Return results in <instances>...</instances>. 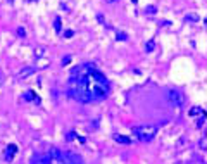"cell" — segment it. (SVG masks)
<instances>
[{"instance_id":"3","label":"cell","mask_w":207,"mask_h":164,"mask_svg":"<svg viewBox=\"0 0 207 164\" xmlns=\"http://www.w3.org/2000/svg\"><path fill=\"white\" fill-rule=\"evenodd\" d=\"M168 100H169L171 104H174V106H181V104L185 102V97H183L181 92L169 90V92H168Z\"/></svg>"},{"instance_id":"8","label":"cell","mask_w":207,"mask_h":164,"mask_svg":"<svg viewBox=\"0 0 207 164\" xmlns=\"http://www.w3.org/2000/svg\"><path fill=\"white\" fill-rule=\"evenodd\" d=\"M154 49H155V43H154V42H149V43L145 45V50H147V52H152Z\"/></svg>"},{"instance_id":"13","label":"cell","mask_w":207,"mask_h":164,"mask_svg":"<svg viewBox=\"0 0 207 164\" xmlns=\"http://www.w3.org/2000/svg\"><path fill=\"white\" fill-rule=\"evenodd\" d=\"M187 19H190V21H197L199 18H197V16H190V18H187Z\"/></svg>"},{"instance_id":"15","label":"cell","mask_w":207,"mask_h":164,"mask_svg":"<svg viewBox=\"0 0 207 164\" xmlns=\"http://www.w3.org/2000/svg\"><path fill=\"white\" fill-rule=\"evenodd\" d=\"M29 2H35V0H29Z\"/></svg>"},{"instance_id":"5","label":"cell","mask_w":207,"mask_h":164,"mask_svg":"<svg viewBox=\"0 0 207 164\" xmlns=\"http://www.w3.org/2000/svg\"><path fill=\"white\" fill-rule=\"evenodd\" d=\"M116 140H117L119 144H131V140H128V138L123 137V135H116Z\"/></svg>"},{"instance_id":"12","label":"cell","mask_w":207,"mask_h":164,"mask_svg":"<svg viewBox=\"0 0 207 164\" xmlns=\"http://www.w3.org/2000/svg\"><path fill=\"white\" fill-rule=\"evenodd\" d=\"M55 26H57V31H59V30H60V21H59V19H55Z\"/></svg>"},{"instance_id":"7","label":"cell","mask_w":207,"mask_h":164,"mask_svg":"<svg viewBox=\"0 0 207 164\" xmlns=\"http://www.w3.org/2000/svg\"><path fill=\"white\" fill-rule=\"evenodd\" d=\"M24 100H35V92H28L24 95Z\"/></svg>"},{"instance_id":"11","label":"cell","mask_w":207,"mask_h":164,"mask_svg":"<svg viewBox=\"0 0 207 164\" xmlns=\"http://www.w3.org/2000/svg\"><path fill=\"white\" fill-rule=\"evenodd\" d=\"M18 35H21V37H24V30H22V28H19V30H18Z\"/></svg>"},{"instance_id":"6","label":"cell","mask_w":207,"mask_h":164,"mask_svg":"<svg viewBox=\"0 0 207 164\" xmlns=\"http://www.w3.org/2000/svg\"><path fill=\"white\" fill-rule=\"evenodd\" d=\"M33 71H35L33 68H26L24 71H21V73H19V78H26L28 74H31V73H33Z\"/></svg>"},{"instance_id":"9","label":"cell","mask_w":207,"mask_h":164,"mask_svg":"<svg viewBox=\"0 0 207 164\" xmlns=\"http://www.w3.org/2000/svg\"><path fill=\"white\" fill-rule=\"evenodd\" d=\"M200 112H202V109L195 107V109H192V112H190V114H192V116H195V114H200Z\"/></svg>"},{"instance_id":"2","label":"cell","mask_w":207,"mask_h":164,"mask_svg":"<svg viewBox=\"0 0 207 164\" xmlns=\"http://www.w3.org/2000/svg\"><path fill=\"white\" fill-rule=\"evenodd\" d=\"M133 133L140 142H150L157 133V126L155 125H140V126L133 128Z\"/></svg>"},{"instance_id":"10","label":"cell","mask_w":207,"mask_h":164,"mask_svg":"<svg viewBox=\"0 0 207 164\" xmlns=\"http://www.w3.org/2000/svg\"><path fill=\"white\" fill-rule=\"evenodd\" d=\"M126 35H124V33H117V40H126Z\"/></svg>"},{"instance_id":"14","label":"cell","mask_w":207,"mask_h":164,"mask_svg":"<svg viewBox=\"0 0 207 164\" xmlns=\"http://www.w3.org/2000/svg\"><path fill=\"white\" fill-rule=\"evenodd\" d=\"M133 2H138V0H133Z\"/></svg>"},{"instance_id":"1","label":"cell","mask_w":207,"mask_h":164,"mask_svg":"<svg viewBox=\"0 0 207 164\" xmlns=\"http://www.w3.org/2000/svg\"><path fill=\"white\" fill-rule=\"evenodd\" d=\"M67 92L78 102L92 104L104 100L109 95V81L92 64H83L81 68L74 69L67 85Z\"/></svg>"},{"instance_id":"4","label":"cell","mask_w":207,"mask_h":164,"mask_svg":"<svg viewBox=\"0 0 207 164\" xmlns=\"http://www.w3.org/2000/svg\"><path fill=\"white\" fill-rule=\"evenodd\" d=\"M16 150H18V147H16V145H9V149H7V156H5V159H9V161H11V159H12V156L16 154Z\"/></svg>"}]
</instances>
